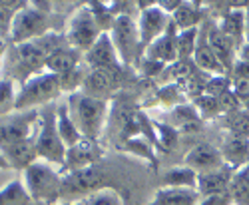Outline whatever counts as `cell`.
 I'll use <instances>...</instances> for the list:
<instances>
[{"mask_svg": "<svg viewBox=\"0 0 249 205\" xmlns=\"http://www.w3.org/2000/svg\"><path fill=\"white\" fill-rule=\"evenodd\" d=\"M124 70H126V66H120L116 70H88L82 92L98 100H106L108 94L120 88L124 80Z\"/></svg>", "mask_w": 249, "mask_h": 205, "instance_id": "obj_12", "label": "cell"}, {"mask_svg": "<svg viewBox=\"0 0 249 205\" xmlns=\"http://www.w3.org/2000/svg\"><path fill=\"white\" fill-rule=\"evenodd\" d=\"M201 195L197 189L188 188H161L156 191L148 205H199Z\"/></svg>", "mask_w": 249, "mask_h": 205, "instance_id": "obj_23", "label": "cell"}, {"mask_svg": "<svg viewBox=\"0 0 249 205\" xmlns=\"http://www.w3.org/2000/svg\"><path fill=\"white\" fill-rule=\"evenodd\" d=\"M235 171H231L230 168H221L210 173H199L197 175V193L201 197H210V195H217V193H225L230 191V183Z\"/></svg>", "mask_w": 249, "mask_h": 205, "instance_id": "obj_21", "label": "cell"}, {"mask_svg": "<svg viewBox=\"0 0 249 205\" xmlns=\"http://www.w3.org/2000/svg\"><path fill=\"white\" fill-rule=\"evenodd\" d=\"M86 76H88V72L84 70V68H76V70H72V72H68V74H62V76H58L60 78V86H62V92H70V94H76L82 86H84V80H86Z\"/></svg>", "mask_w": 249, "mask_h": 205, "instance_id": "obj_37", "label": "cell"}, {"mask_svg": "<svg viewBox=\"0 0 249 205\" xmlns=\"http://www.w3.org/2000/svg\"><path fill=\"white\" fill-rule=\"evenodd\" d=\"M102 34L104 32L100 30L92 10L88 8V4H84V6H78L74 10V14L70 16L64 38H66L68 46H72L80 52H88Z\"/></svg>", "mask_w": 249, "mask_h": 205, "instance_id": "obj_8", "label": "cell"}, {"mask_svg": "<svg viewBox=\"0 0 249 205\" xmlns=\"http://www.w3.org/2000/svg\"><path fill=\"white\" fill-rule=\"evenodd\" d=\"M58 134H60V137H62V141H64L66 148H72L78 141H82V134H80L78 126L74 124L72 116H70L68 104L58 106Z\"/></svg>", "mask_w": 249, "mask_h": 205, "instance_id": "obj_25", "label": "cell"}, {"mask_svg": "<svg viewBox=\"0 0 249 205\" xmlns=\"http://www.w3.org/2000/svg\"><path fill=\"white\" fill-rule=\"evenodd\" d=\"M64 46H68L64 34L54 30L32 40V42L12 46L10 52H6V68L10 74L8 78L24 84L32 76H38L42 68H46L50 56Z\"/></svg>", "mask_w": 249, "mask_h": 205, "instance_id": "obj_1", "label": "cell"}, {"mask_svg": "<svg viewBox=\"0 0 249 205\" xmlns=\"http://www.w3.org/2000/svg\"><path fill=\"white\" fill-rule=\"evenodd\" d=\"M122 150L146 157V159H150L154 166H156V155H154V150H152V146H150L148 141H143V139H140V137H132V139H126V143H124Z\"/></svg>", "mask_w": 249, "mask_h": 205, "instance_id": "obj_43", "label": "cell"}, {"mask_svg": "<svg viewBox=\"0 0 249 205\" xmlns=\"http://www.w3.org/2000/svg\"><path fill=\"white\" fill-rule=\"evenodd\" d=\"M163 188H188V189H197V173L190 170L188 166L172 168L163 173L161 177Z\"/></svg>", "mask_w": 249, "mask_h": 205, "instance_id": "obj_27", "label": "cell"}, {"mask_svg": "<svg viewBox=\"0 0 249 205\" xmlns=\"http://www.w3.org/2000/svg\"><path fill=\"white\" fill-rule=\"evenodd\" d=\"M156 98L160 100V104H163L165 108H172V110L176 106H179V104H185V102H183L185 94L181 92L179 84H168V86L160 88L158 94H156Z\"/></svg>", "mask_w": 249, "mask_h": 205, "instance_id": "obj_34", "label": "cell"}, {"mask_svg": "<svg viewBox=\"0 0 249 205\" xmlns=\"http://www.w3.org/2000/svg\"><path fill=\"white\" fill-rule=\"evenodd\" d=\"M219 152L223 155L225 166L231 171H239L249 163V139L225 134L219 143Z\"/></svg>", "mask_w": 249, "mask_h": 205, "instance_id": "obj_18", "label": "cell"}, {"mask_svg": "<svg viewBox=\"0 0 249 205\" xmlns=\"http://www.w3.org/2000/svg\"><path fill=\"white\" fill-rule=\"evenodd\" d=\"M231 90L233 94L241 100V104L247 106V102H249V80H231Z\"/></svg>", "mask_w": 249, "mask_h": 205, "instance_id": "obj_44", "label": "cell"}, {"mask_svg": "<svg viewBox=\"0 0 249 205\" xmlns=\"http://www.w3.org/2000/svg\"><path fill=\"white\" fill-rule=\"evenodd\" d=\"M197 120H201V118H199L197 108L194 104H179L174 110H170L165 124H170L172 128L179 130V128L188 126V124H194V121H197Z\"/></svg>", "mask_w": 249, "mask_h": 205, "instance_id": "obj_31", "label": "cell"}, {"mask_svg": "<svg viewBox=\"0 0 249 205\" xmlns=\"http://www.w3.org/2000/svg\"><path fill=\"white\" fill-rule=\"evenodd\" d=\"M152 124L156 130V148L161 152H172L179 141V132L165 121H152Z\"/></svg>", "mask_w": 249, "mask_h": 205, "instance_id": "obj_32", "label": "cell"}, {"mask_svg": "<svg viewBox=\"0 0 249 205\" xmlns=\"http://www.w3.org/2000/svg\"><path fill=\"white\" fill-rule=\"evenodd\" d=\"M168 72H170V76H172V80L176 82V84H181V82L192 78L199 70H197L194 60H178V62L168 66Z\"/></svg>", "mask_w": 249, "mask_h": 205, "instance_id": "obj_39", "label": "cell"}, {"mask_svg": "<svg viewBox=\"0 0 249 205\" xmlns=\"http://www.w3.org/2000/svg\"><path fill=\"white\" fill-rule=\"evenodd\" d=\"M82 60H84V56H82L80 50H76V48H72V46H64V48L56 50V52L50 56V60L46 62V70H48L50 74L62 76V74H68V72L80 68Z\"/></svg>", "mask_w": 249, "mask_h": 205, "instance_id": "obj_24", "label": "cell"}, {"mask_svg": "<svg viewBox=\"0 0 249 205\" xmlns=\"http://www.w3.org/2000/svg\"><path fill=\"white\" fill-rule=\"evenodd\" d=\"M219 28L221 32L235 44L237 52L245 44V10L243 8H230L225 14H221L219 20Z\"/></svg>", "mask_w": 249, "mask_h": 205, "instance_id": "obj_22", "label": "cell"}, {"mask_svg": "<svg viewBox=\"0 0 249 205\" xmlns=\"http://www.w3.org/2000/svg\"><path fill=\"white\" fill-rule=\"evenodd\" d=\"M84 64L90 70H116V68L124 66L120 62V56L116 52V46H114L108 32H104L96 40V44L84 54Z\"/></svg>", "mask_w": 249, "mask_h": 205, "instance_id": "obj_15", "label": "cell"}, {"mask_svg": "<svg viewBox=\"0 0 249 205\" xmlns=\"http://www.w3.org/2000/svg\"><path fill=\"white\" fill-rule=\"evenodd\" d=\"M14 80L10 78H4V80H0V118H4L8 116L12 110L14 112Z\"/></svg>", "mask_w": 249, "mask_h": 205, "instance_id": "obj_40", "label": "cell"}, {"mask_svg": "<svg viewBox=\"0 0 249 205\" xmlns=\"http://www.w3.org/2000/svg\"><path fill=\"white\" fill-rule=\"evenodd\" d=\"M48 2H36V6H24L20 10L10 26V42L12 46L26 44L32 40L44 36L50 30V16H48Z\"/></svg>", "mask_w": 249, "mask_h": 205, "instance_id": "obj_6", "label": "cell"}, {"mask_svg": "<svg viewBox=\"0 0 249 205\" xmlns=\"http://www.w3.org/2000/svg\"><path fill=\"white\" fill-rule=\"evenodd\" d=\"M88 8L92 10V14H94V18H96V22H98V26H100V30L110 34L112 24H114V20H116V16L112 14L110 6H108V4H104V2H88Z\"/></svg>", "mask_w": 249, "mask_h": 205, "instance_id": "obj_35", "label": "cell"}, {"mask_svg": "<svg viewBox=\"0 0 249 205\" xmlns=\"http://www.w3.org/2000/svg\"><path fill=\"white\" fill-rule=\"evenodd\" d=\"M247 168H249V163H247Z\"/></svg>", "mask_w": 249, "mask_h": 205, "instance_id": "obj_52", "label": "cell"}, {"mask_svg": "<svg viewBox=\"0 0 249 205\" xmlns=\"http://www.w3.org/2000/svg\"><path fill=\"white\" fill-rule=\"evenodd\" d=\"M172 22L176 28L181 30H190L197 28L201 22V6L199 2H181V6L172 14Z\"/></svg>", "mask_w": 249, "mask_h": 205, "instance_id": "obj_26", "label": "cell"}, {"mask_svg": "<svg viewBox=\"0 0 249 205\" xmlns=\"http://www.w3.org/2000/svg\"><path fill=\"white\" fill-rule=\"evenodd\" d=\"M205 28H207V42H210L213 54L217 56V60L221 62V66L225 68V72L230 74L233 64H235V58H237L235 44L221 32L219 24L213 22V20H205Z\"/></svg>", "mask_w": 249, "mask_h": 205, "instance_id": "obj_16", "label": "cell"}, {"mask_svg": "<svg viewBox=\"0 0 249 205\" xmlns=\"http://www.w3.org/2000/svg\"><path fill=\"white\" fill-rule=\"evenodd\" d=\"M2 155L6 157V161L10 163L12 170H18V171H26L32 163H36L40 157H38V148H36V132L18 141V143H12V146H6L0 150Z\"/></svg>", "mask_w": 249, "mask_h": 205, "instance_id": "obj_17", "label": "cell"}, {"mask_svg": "<svg viewBox=\"0 0 249 205\" xmlns=\"http://www.w3.org/2000/svg\"><path fill=\"white\" fill-rule=\"evenodd\" d=\"M199 205H233V197L230 191H225V193H217L210 197H201Z\"/></svg>", "mask_w": 249, "mask_h": 205, "instance_id": "obj_45", "label": "cell"}, {"mask_svg": "<svg viewBox=\"0 0 249 205\" xmlns=\"http://www.w3.org/2000/svg\"><path fill=\"white\" fill-rule=\"evenodd\" d=\"M62 94L60 78L56 74L44 72L32 76L28 82H24L20 92L14 100V112H28V110H40L54 100H58Z\"/></svg>", "mask_w": 249, "mask_h": 205, "instance_id": "obj_5", "label": "cell"}, {"mask_svg": "<svg viewBox=\"0 0 249 205\" xmlns=\"http://www.w3.org/2000/svg\"><path fill=\"white\" fill-rule=\"evenodd\" d=\"M231 78L230 76H212L207 80V86H205V94L212 96V98H221L227 92H231Z\"/></svg>", "mask_w": 249, "mask_h": 205, "instance_id": "obj_41", "label": "cell"}, {"mask_svg": "<svg viewBox=\"0 0 249 205\" xmlns=\"http://www.w3.org/2000/svg\"><path fill=\"white\" fill-rule=\"evenodd\" d=\"M245 44H249V6L245 8Z\"/></svg>", "mask_w": 249, "mask_h": 205, "instance_id": "obj_50", "label": "cell"}, {"mask_svg": "<svg viewBox=\"0 0 249 205\" xmlns=\"http://www.w3.org/2000/svg\"><path fill=\"white\" fill-rule=\"evenodd\" d=\"M108 173L100 163L80 171L66 173L64 183H62V197H82V195H92L100 189L108 188Z\"/></svg>", "mask_w": 249, "mask_h": 205, "instance_id": "obj_9", "label": "cell"}, {"mask_svg": "<svg viewBox=\"0 0 249 205\" xmlns=\"http://www.w3.org/2000/svg\"><path fill=\"white\" fill-rule=\"evenodd\" d=\"M24 186L32 201L44 203V205H56L62 199V177L60 171H56L48 161L38 159L36 163L24 171Z\"/></svg>", "mask_w": 249, "mask_h": 205, "instance_id": "obj_3", "label": "cell"}, {"mask_svg": "<svg viewBox=\"0 0 249 205\" xmlns=\"http://www.w3.org/2000/svg\"><path fill=\"white\" fill-rule=\"evenodd\" d=\"M221 126L227 130V134L247 137L249 139V110H239L235 114H227L221 120Z\"/></svg>", "mask_w": 249, "mask_h": 205, "instance_id": "obj_30", "label": "cell"}, {"mask_svg": "<svg viewBox=\"0 0 249 205\" xmlns=\"http://www.w3.org/2000/svg\"><path fill=\"white\" fill-rule=\"evenodd\" d=\"M192 104L197 108L199 118H205V120H207V118L223 116V114H221V106H219V100H217V98H212V96H207V94L196 98Z\"/></svg>", "mask_w": 249, "mask_h": 205, "instance_id": "obj_36", "label": "cell"}, {"mask_svg": "<svg viewBox=\"0 0 249 205\" xmlns=\"http://www.w3.org/2000/svg\"><path fill=\"white\" fill-rule=\"evenodd\" d=\"M199 38V26L178 32V56L179 60H194Z\"/></svg>", "mask_w": 249, "mask_h": 205, "instance_id": "obj_33", "label": "cell"}, {"mask_svg": "<svg viewBox=\"0 0 249 205\" xmlns=\"http://www.w3.org/2000/svg\"><path fill=\"white\" fill-rule=\"evenodd\" d=\"M100 159H102V150L98 146V141L82 137V141H78L76 146L66 150V159H64V166H62V171L72 173V171L86 170V168L98 166Z\"/></svg>", "mask_w": 249, "mask_h": 205, "instance_id": "obj_13", "label": "cell"}, {"mask_svg": "<svg viewBox=\"0 0 249 205\" xmlns=\"http://www.w3.org/2000/svg\"><path fill=\"white\" fill-rule=\"evenodd\" d=\"M158 6H160L163 12H168V14L172 16V14L181 6V0H160Z\"/></svg>", "mask_w": 249, "mask_h": 205, "instance_id": "obj_47", "label": "cell"}, {"mask_svg": "<svg viewBox=\"0 0 249 205\" xmlns=\"http://www.w3.org/2000/svg\"><path fill=\"white\" fill-rule=\"evenodd\" d=\"M68 108L82 137L98 141L104 130V121H106V116H108V102L86 96L84 92L80 94L76 92V94H70Z\"/></svg>", "mask_w": 249, "mask_h": 205, "instance_id": "obj_2", "label": "cell"}, {"mask_svg": "<svg viewBox=\"0 0 249 205\" xmlns=\"http://www.w3.org/2000/svg\"><path fill=\"white\" fill-rule=\"evenodd\" d=\"M82 205H124V199L120 197V193L112 188L100 189L92 195H88L84 201H80Z\"/></svg>", "mask_w": 249, "mask_h": 205, "instance_id": "obj_38", "label": "cell"}, {"mask_svg": "<svg viewBox=\"0 0 249 205\" xmlns=\"http://www.w3.org/2000/svg\"><path fill=\"white\" fill-rule=\"evenodd\" d=\"M231 80H249V62H243V60H235V64L230 72Z\"/></svg>", "mask_w": 249, "mask_h": 205, "instance_id": "obj_46", "label": "cell"}, {"mask_svg": "<svg viewBox=\"0 0 249 205\" xmlns=\"http://www.w3.org/2000/svg\"><path fill=\"white\" fill-rule=\"evenodd\" d=\"M233 205H235V203H233Z\"/></svg>", "mask_w": 249, "mask_h": 205, "instance_id": "obj_53", "label": "cell"}, {"mask_svg": "<svg viewBox=\"0 0 249 205\" xmlns=\"http://www.w3.org/2000/svg\"><path fill=\"white\" fill-rule=\"evenodd\" d=\"M237 60H243V62H249V44H243L241 50L237 52Z\"/></svg>", "mask_w": 249, "mask_h": 205, "instance_id": "obj_48", "label": "cell"}, {"mask_svg": "<svg viewBox=\"0 0 249 205\" xmlns=\"http://www.w3.org/2000/svg\"><path fill=\"white\" fill-rule=\"evenodd\" d=\"M138 70L143 78H158V76H163L168 66L160 60H154V58H148V56H142V60L138 62Z\"/></svg>", "mask_w": 249, "mask_h": 205, "instance_id": "obj_42", "label": "cell"}, {"mask_svg": "<svg viewBox=\"0 0 249 205\" xmlns=\"http://www.w3.org/2000/svg\"><path fill=\"white\" fill-rule=\"evenodd\" d=\"M178 28L176 24L172 22L156 42L146 50V56L148 58H154V60H160L165 66H170L174 62H178L179 56H178Z\"/></svg>", "mask_w": 249, "mask_h": 205, "instance_id": "obj_19", "label": "cell"}, {"mask_svg": "<svg viewBox=\"0 0 249 205\" xmlns=\"http://www.w3.org/2000/svg\"><path fill=\"white\" fill-rule=\"evenodd\" d=\"M38 120H40L38 110L10 112L8 116L0 118V150L30 137L38 128Z\"/></svg>", "mask_w": 249, "mask_h": 205, "instance_id": "obj_10", "label": "cell"}, {"mask_svg": "<svg viewBox=\"0 0 249 205\" xmlns=\"http://www.w3.org/2000/svg\"><path fill=\"white\" fill-rule=\"evenodd\" d=\"M6 52H8V50H6V40H4V36H0V64H2Z\"/></svg>", "mask_w": 249, "mask_h": 205, "instance_id": "obj_49", "label": "cell"}, {"mask_svg": "<svg viewBox=\"0 0 249 205\" xmlns=\"http://www.w3.org/2000/svg\"><path fill=\"white\" fill-rule=\"evenodd\" d=\"M230 193L235 205H249V168H241L233 173L230 183Z\"/></svg>", "mask_w": 249, "mask_h": 205, "instance_id": "obj_29", "label": "cell"}, {"mask_svg": "<svg viewBox=\"0 0 249 205\" xmlns=\"http://www.w3.org/2000/svg\"><path fill=\"white\" fill-rule=\"evenodd\" d=\"M0 170H10V163L6 161V157L2 155V152H0Z\"/></svg>", "mask_w": 249, "mask_h": 205, "instance_id": "obj_51", "label": "cell"}, {"mask_svg": "<svg viewBox=\"0 0 249 205\" xmlns=\"http://www.w3.org/2000/svg\"><path fill=\"white\" fill-rule=\"evenodd\" d=\"M40 120L36 128V148L38 157L48 163H60L64 166L66 159V146L58 134V106L48 104L40 108Z\"/></svg>", "mask_w": 249, "mask_h": 205, "instance_id": "obj_4", "label": "cell"}, {"mask_svg": "<svg viewBox=\"0 0 249 205\" xmlns=\"http://www.w3.org/2000/svg\"><path fill=\"white\" fill-rule=\"evenodd\" d=\"M172 24V16L168 12H163L158 2L146 6L143 10H140V18H138V30H140V42H142V52H146L156 40L168 30V26Z\"/></svg>", "mask_w": 249, "mask_h": 205, "instance_id": "obj_11", "label": "cell"}, {"mask_svg": "<svg viewBox=\"0 0 249 205\" xmlns=\"http://www.w3.org/2000/svg\"><path fill=\"white\" fill-rule=\"evenodd\" d=\"M194 62L196 66L210 74V76H227L225 68L221 66V62L217 60V56L213 54L210 42H207V28H205V22L199 26V38H197V48H196V54H194Z\"/></svg>", "mask_w": 249, "mask_h": 205, "instance_id": "obj_20", "label": "cell"}, {"mask_svg": "<svg viewBox=\"0 0 249 205\" xmlns=\"http://www.w3.org/2000/svg\"><path fill=\"white\" fill-rule=\"evenodd\" d=\"M32 197L26 191L22 179L10 181L6 188L0 189V205H30Z\"/></svg>", "mask_w": 249, "mask_h": 205, "instance_id": "obj_28", "label": "cell"}, {"mask_svg": "<svg viewBox=\"0 0 249 205\" xmlns=\"http://www.w3.org/2000/svg\"><path fill=\"white\" fill-rule=\"evenodd\" d=\"M110 38L116 46V52L120 56V62L130 68V66H138V62L142 60V42H140V30H138V20H134V16H116L112 30H110Z\"/></svg>", "mask_w": 249, "mask_h": 205, "instance_id": "obj_7", "label": "cell"}, {"mask_svg": "<svg viewBox=\"0 0 249 205\" xmlns=\"http://www.w3.org/2000/svg\"><path fill=\"white\" fill-rule=\"evenodd\" d=\"M183 166H188L190 170H194L199 175V173H210V171L225 168V161H223L219 148L212 146V143H196V146L183 155Z\"/></svg>", "mask_w": 249, "mask_h": 205, "instance_id": "obj_14", "label": "cell"}]
</instances>
